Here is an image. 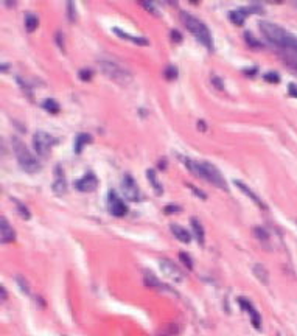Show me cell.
<instances>
[{"instance_id": "6da1fadb", "label": "cell", "mask_w": 297, "mask_h": 336, "mask_svg": "<svg viewBox=\"0 0 297 336\" xmlns=\"http://www.w3.org/2000/svg\"><path fill=\"white\" fill-rule=\"evenodd\" d=\"M179 159L182 160V164L187 165V168L192 171L195 176H199V178L209 181L210 184H213V186L218 187V189L227 190V182H226V179L222 178L221 171L215 165H212L210 162H206V160L196 162V160H192V159H188V157H182V156H179Z\"/></svg>"}, {"instance_id": "7a4b0ae2", "label": "cell", "mask_w": 297, "mask_h": 336, "mask_svg": "<svg viewBox=\"0 0 297 336\" xmlns=\"http://www.w3.org/2000/svg\"><path fill=\"white\" fill-rule=\"evenodd\" d=\"M258 25H260V31L263 33V36L266 38L271 42V44H274L275 47H279L280 50L293 46L294 42L297 41L296 36H293L291 33H288V31L283 30L282 27H279L277 24L261 20Z\"/></svg>"}, {"instance_id": "3957f363", "label": "cell", "mask_w": 297, "mask_h": 336, "mask_svg": "<svg viewBox=\"0 0 297 336\" xmlns=\"http://www.w3.org/2000/svg\"><path fill=\"white\" fill-rule=\"evenodd\" d=\"M181 19H182V22L185 24L187 30L201 42V44H203L204 47H207L209 50H213V39H212L210 31H209L207 25L203 22V20H199L198 17L192 16L187 11L181 13Z\"/></svg>"}, {"instance_id": "277c9868", "label": "cell", "mask_w": 297, "mask_h": 336, "mask_svg": "<svg viewBox=\"0 0 297 336\" xmlns=\"http://www.w3.org/2000/svg\"><path fill=\"white\" fill-rule=\"evenodd\" d=\"M13 149H14V154H16V159L19 162V165L20 168H22L24 171L27 173H38L42 165H41V162L30 153V149L25 146V144H22L17 137L13 139Z\"/></svg>"}, {"instance_id": "5b68a950", "label": "cell", "mask_w": 297, "mask_h": 336, "mask_svg": "<svg viewBox=\"0 0 297 336\" xmlns=\"http://www.w3.org/2000/svg\"><path fill=\"white\" fill-rule=\"evenodd\" d=\"M100 67H101V70L106 77L114 80L115 83H119L122 86L129 84L131 80H132L131 73L126 69H123L119 62H115L112 59H100Z\"/></svg>"}, {"instance_id": "8992f818", "label": "cell", "mask_w": 297, "mask_h": 336, "mask_svg": "<svg viewBox=\"0 0 297 336\" xmlns=\"http://www.w3.org/2000/svg\"><path fill=\"white\" fill-rule=\"evenodd\" d=\"M58 144V139L53 137L48 133L44 131H38L33 136V146L36 149V153L42 157H45L50 154V149Z\"/></svg>"}, {"instance_id": "52a82bcc", "label": "cell", "mask_w": 297, "mask_h": 336, "mask_svg": "<svg viewBox=\"0 0 297 336\" xmlns=\"http://www.w3.org/2000/svg\"><path fill=\"white\" fill-rule=\"evenodd\" d=\"M122 192H123V196L129 201H140V198H142L140 189H139V186H137V182L132 179L131 175H123Z\"/></svg>"}, {"instance_id": "ba28073f", "label": "cell", "mask_w": 297, "mask_h": 336, "mask_svg": "<svg viewBox=\"0 0 297 336\" xmlns=\"http://www.w3.org/2000/svg\"><path fill=\"white\" fill-rule=\"evenodd\" d=\"M108 210H109L111 215L117 216V218H120V216H125L126 213H128L126 204L122 201V198L114 190H111L108 193Z\"/></svg>"}, {"instance_id": "9c48e42d", "label": "cell", "mask_w": 297, "mask_h": 336, "mask_svg": "<svg viewBox=\"0 0 297 336\" xmlns=\"http://www.w3.org/2000/svg\"><path fill=\"white\" fill-rule=\"evenodd\" d=\"M159 268H161V271L165 274V277L171 279L173 282H182L184 280V273L181 271V268H179L176 263L170 262V260H167V258L159 260Z\"/></svg>"}, {"instance_id": "30bf717a", "label": "cell", "mask_w": 297, "mask_h": 336, "mask_svg": "<svg viewBox=\"0 0 297 336\" xmlns=\"http://www.w3.org/2000/svg\"><path fill=\"white\" fill-rule=\"evenodd\" d=\"M252 11L261 13V8L254 5V6H249V8H238V9H233V11H230V14H229V19H230L235 25H243V24H245V19H246L249 14H252Z\"/></svg>"}, {"instance_id": "8fae6325", "label": "cell", "mask_w": 297, "mask_h": 336, "mask_svg": "<svg viewBox=\"0 0 297 336\" xmlns=\"http://www.w3.org/2000/svg\"><path fill=\"white\" fill-rule=\"evenodd\" d=\"M51 190L55 194H58V196H64L67 193V181L59 165H56L55 168V181L51 184Z\"/></svg>"}, {"instance_id": "7c38bea8", "label": "cell", "mask_w": 297, "mask_h": 336, "mask_svg": "<svg viewBox=\"0 0 297 336\" xmlns=\"http://www.w3.org/2000/svg\"><path fill=\"white\" fill-rule=\"evenodd\" d=\"M75 187H77V190H80V192H86V193H89V192H93L95 189L98 187V179H97V176L93 175V173H86V175H84L81 179H78L77 182H75Z\"/></svg>"}, {"instance_id": "4fadbf2b", "label": "cell", "mask_w": 297, "mask_h": 336, "mask_svg": "<svg viewBox=\"0 0 297 336\" xmlns=\"http://www.w3.org/2000/svg\"><path fill=\"white\" fill-rule=\"evenodd\" d=\"M238 302H240V305L241 308L245 310L246 313H249V316H251V322L254 325V329H257V330H261V318H260V313L254 308L252 303L245 299V297H238Z\"/></svg>"}, {"instance_id": "5bb4252c", "label": "cell", "mask_w": 297, "mask_h": 336, "mask_svg": "<svg viewBox=\"0 0 297 336\" xmlns=\"http://www.w3.org/2000/svg\"><path fill=\"white\" fill-rule=\"evenodd\" d=\"M235 186H237V187H238V189H240V190H241L243 193H245L246 196H249V198H251V199H252L254 202H255V204L258 205V207H261V209H264V210L268 209V205L263 202V199H261V198L258 196L257 193H254V192L251 190V187H249V186H246V184H243L241 181H235Z\"/></svg>"}, {"instance_id": "9a60e30c", "label": "cell", "mask_w": 297, "mask_h": 336, "mask_svg": "<svg viewBox=\"0 0 297 336\" xmlns=\"http://www.w3.org/2000/svg\"><path fill=\"white\" fill-rule=\"evenodd\" d=\"M0 229H2V243H13L16 240V232L11 227V224L8 223L5 216H2V224H0Z\"/></svg>"}, {"instance_id": "2e32d148", "label": "cell", "mask_w": 297, "mask_h": 336, "mask_svg": "<svg viewBox=\"0 0 297 336\" xmlns=\"http://www.w3.org/2000/svg\"><path fill=\"white\" fill-rule=\"evenodd\" d=\"M280 51H282L283 58H285L286 61H288L290 66H293V67L297 69V41L294 42L293 46L286 47V48H283V50H280Z\"/></svg>"}, {"instance_id": "e0dca14e", "label": "cell", "mask_w": 297, "mask_h": 336, "mask_svg": "<svg viewBox=\"0 0 297 336\" xmlns=\"http://www.w3.org/2000/svg\"><path fill=\"white\" fill-rule=\"evenodd\" d=\"M190 223H192V229H193V234H195V238L198 240V243L199 244H204V241H206V232H204L203 224H201V221L196 220V218H192V220H190Z\"/></svg>"}, {"instance_id": "ac0fdd59", "label": "cell", "mask_w": 297, "mask_h": 336, "mask_svg": "<svg viewBox=\"0 0 297 336\" xmlns=\"http://www.w3.org/2000/svg\"><path fill=\"white\" fill-rule=\"evenodd\" d=\"M170 229H171L173 235L177 238L179 241H182V243H190V240H192V237H190V234L184 229V227L179 226V224H171V226H170Z\"/></svg>"}, {"instance_id": "d6986e66", "label": "cell", "mask_w": 297, "mask_h": 336, "mask_svg": "<svg viewBox=\"0 0 297 336\" xmlns=\"http://www.w3.org/2000/svg\"><path fill=\"white\" fill-rule=\"evenodd\" d=\"M114 33L115 35H119L122 39H128L131 42H134V44H139V46H146L148 44V41L142 36H132V35H128L126 31L120 30V28H114Z\"/></svg>"}, {"instance_id": "ffe728a7", "label": "cell", "mask_w": 297, "mask_h": 336, "mask_svg": "<svg viewBox=\"0 0 297 336\" xmlns=\"http://www.w3.org/2000/svg\"><path fill=\"white\" fill-rule=\"evenodd\" d=\"M90 142H92L90 134H84V133H81V134H78V136L75 137V144H73V149H75V153H77V154H80L81 151H83V148L86 146V144H90Z\"/></svg>"}, {"instance_id": "44dd1931", "label": "cell", "mask_w": 297, "mask_h": 336, "mask_svg": "<svg viewBox=\"0 0 297 336\" xmlns=\"http://www.w3.org/2000/svg\"><path fill=\"white\" fill-rule=\"evenodd\" d=\"M254 274H255V277L261 282V284H264V285L269 284V274L263 265H254Z\"/></svg>"}, {"instance_id": "7402d4cb", "label": "cell", "mask_w": 297, "mask_h": 336, "mask_svg": "<svg viewBox=\"0 0 297 336\" xmlns=\"http://www.w3.org/2000/svg\"><path fill=\"white\" fill-rule=\"evenodd\" d=\"M157 175H156V171L154 170H148L146 171V178H148V181H150V184L153 186V189L156 190V193L157 194H162V186H161V182H157V178H156Z\"/></svg>"}, {"instance_id": "603a6c76", "label": "cell", "mask_w": 297, "mask_h": 336, "mask_svg": "<svg viewBox=\"0 0 297 336\" xmlns=\"http://www.w3.org/2000/svg\"><path fill=\"white\" fill-rule=\"evenodd\" d=\"M38 24H39V20H38V17L35 14L28 13L25 16V28H27L28 33H33V31L38 28Z\"/></svg>"}, {"instance_id": "cb8c5ba5", "label": "cell", "mask_w": 297, "mask_h": 336, "mask_svg": "<svg viewBox=\"0 0 297 336\" xmlns=\"http://www.w3.org/2000/svg\"><path fill=\"white\" fill-rule=\"evenodd\" d=\"M42 107H44V109H47L48 112H51V114H58L59 112V104L55 100H53V98L44 100V103H42Z\"/></svg>"}, {"instance_id": "d4e9b609", "label": "cell", "mask_w": 297, "mask_h": 336, "mask_svg": "<svg viewBox=\"0 0 297 336\" xmlns=\"http://www.w3.org/2000/svg\"><path fill=\"white\" fill-rule=\"evenodd\" d=\"M13 202L16 204V207H17V210H19V215L22 216L24 220H28V218H30V212H28V209L25 207V205H24L22 202H19L17 199H14V198H13Z\"/></svg>"}, {"instance_id": "484cf974", "label": "cell", "mask_w": 297, "mask_h": 336, "mask_svg": "<svg viewBox=\"0 0 297 336\" xmlns=\"http://www.w3.org/2000/svg\"><path fill=\"white\" fill-rule=\"evenodd\" d=\"M67 16H69V20L70 22H75L77 20V9H75V3L73 2H69L67 3Z\"/></svg>"}, {"instance_id": "4316f807", "label": "cell", "mask_w": 297, "mask_h": 336, "mask_svg": "<svg viewBox=\"0 0 297 336\" xmlns=\"http://www.w3.org/2000/svg\"><path fill=\"white\" fill-rule=\"evenodd\" d=\"M164 75H165V78H167V80H176V78H177V69L173 67V66H168V67L165 69Z\"/></svg>"}, {"instance_id": "83f0119b", "label": "cell", "mask_w": 297, "mask_h": 336, "mask_svg": "<svg viewBox=\"0 0 297 336\" xmlns=\"http://www.w3.org/2000/svg\"><path fill=\"white\" fill-rule=\"evenodd\" d=\"M245 38H246V42H248V44H249L251 47H261V42L254 39V36H252L251 33H246Z\"/></svg>"}, {"instance_id": "f1b7e54d", "label": "cell", "mask_w": 297, "mask_h": 336, "mask_svg": "<svg viewBox=\"0 0 297 336\" xmlns=\"http://www.w3.org/2000/svg\"><path fill=\"white\" fill-rule=\"evenodd\" d=\"M179 258H181L182 262L187 265V268H188V269H192V268H193V262H192V258H190V255H188V254L181 252V254H179Z\"/></svg>"}, {"instance_id": "f546056e", "label": "cell", "mask_w": 297, "mask_h": 336, "mask_svg": "<svg viewBox=\"0 0 297 336\" xmlns=\"http://www.w3.org/2000/svg\"><path fill=\"white\" fill-rule=\"evenodd\" d=\"M264 80L269 81V83H279V81H280L279 75L275 73V72H269V73H266V75H264Z\"/></svg>"}, {"instance_id": "4dcf8cb0", "label": "cell", "mask_w": 297, "mask_h": 336, "mask_svg": "<svg viewBox=\"0 0 297 336\" xmlns=\"http://www.w3.org/2000/svg\"><path fill=\"white\" fill-rule=\"evenodd\" d=\"M16 280H17V284L20 285V289H22L24 292H27V294H28V292H30V288H28V284L25 282V279H22V277H17Z\"/></svg>"}, {"instance_id": "1f68e13d", "label": "cell", "mask_w": 297, "mask_h": 336, "mask_svg": "<svg viewBox=\"0 0 297 336\" xmlns=\"http://www.w3.org/2000/svg\"><path fill=\"white\" fill-rule=\"evenodd\" d=\"M165 213H177V212H181V207H177V205H167V207L164 209Z\"/></svg>"}, {"instance_id": "d6a6232c", "label": "cell", "mask_w": 297, "mask_h": 336, "mask_svg": "<svg viewBox=\"0 0 297 336\" xmlns=\"http://www.w3.org/2000/svg\"><path fill=\"white\" fill-rule=\"evenodd\" d=\"M80 78H81V80H87V81H89V80L92 78V72H90L89 69H87V70H81V72H80Z\"/></svg>"}, {"instance_id": "836d02e7", "label": "cell", "mask_w": 297, "mask_h": 336, "mask_svg": "<svg viewBox=\"0 0 297 336\" xmlns=\"http://www.w3.org/2000/svg\"><path fill=\"white\" fill-rule=\"evenodd\" d=\"M188 189H190V190H193V193H195V194H198V196H201L203 199H206V198H207V194H206L204 192H201V190L195 189L193 186H190V184H188Z\"/></svg>"}, {"instance_id": "e575fe53", "label": "cell", "mask_w": 297, "mask_h": 336, "mask_svg": "<svg viewBox=\"0 0 297 336\" xmlns=\"http://www.w3.org/2000/svg\"><path fill=\"white\" fill-rule=\"evenodd\" d=\"M171 39H174L176 42H179V41L182 39V36H181V33H179L177 30H173V31H171Z\"/></svg>"}, {"instance_id": "d590c367", "label": "cell", "mask_w": 297, "mask_h": 336, "mask_svg": "<svg viewBox=\"0 0 297 336\" xmlns=\"http://www.w3.org/2000/svg\"><path fill=\"white\" fill-rule=\"evenodd\" d=\"M288 91H290V95L291 96H296V98H297V86L296 84H290Z\"/></svg>"}, {"instance_id": "8d00e7d4", "label": "cell", "mask_w": 297, "mask_h": 336, "mask_svg": "<svg viewBox=\"0 0 297 336\" xmlns=\"http://www.w3.org/2000/svg\"><path fill=\"white\" fill-rule=\"evenodd\" d=\"M56 42H58V46L61 47V50H64V42H62V35L61 33H56Z\"/></svg>"}, {"instance_id": "74e56055", "label": "cell", "mask_w": 297, "mask_h": 336, "mask_svg": "<svg viewBox=\"0 0 297 336\" xmlns=\"http://www.w3.org/2000/svg\"><path fill=\"white\" fill-rule=\"evenodd\" d=\"M146 9H151V11H153V14H159L157 11H156V9H154V6L151 5V3H142Z\"/></svg>"}, {"instance_id": "f35d334b", "label": "cell", "mask_w": 297, "mask_h": 336, "mask_svg": "<svg viewBox=\"0 0 297 336\" xmlns=\"http://www.w3.org/2000/svg\"><path fill=\"white\" fill-rule=\"evenodd\" d=\"M0 292H2V300L5 302V300H6V291H5V287H3V285L0 287Z\"/></svg>"}, {"instance_id": "ab89813d", "label": "cell", "mask_w": 297, "mask_h": 336, "mask_svg": "<svg viewBox=\"0 0 297 336\" xmlns=\"http://www.w3.org/2000/svg\"><path fill=\"white\" fill-rule=\"evenodd\" d=\"M212 81H213V83H215V84L218 86V89H222V88H224V86H222V83H219V81H218L216 78H213V80H212Z\"/></svg>"}]
</instances>
